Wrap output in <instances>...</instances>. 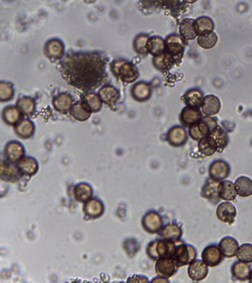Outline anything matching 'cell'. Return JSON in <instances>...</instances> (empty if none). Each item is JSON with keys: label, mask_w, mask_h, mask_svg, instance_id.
Masks as SVG:
<instances>
[{"label": "cell", "mask_w": 252, "mask_h": 283, "mask_svg": "<svg viewBox=\"0 0 252 283\" xmlns=\"http://www.w3.org/2000/svg\"><path fill=\"white\" fill-rule=\"evenodd\" d=\"M108 62L98 52L68 54L61 63V75L68 85L81 92H90L106 80Z\"/></svg>", "instance_id": "6da1fadb"}, {"label": "cell", "mask_w": 252, "mask_h": 283, "mask_svg": "<svg viewBox=\"0 0 252 283\" xmlns=\"http://www.w3.org/2000/svg\"><path fill=\"white\" fill-rule=\"evenodd\" d=\"M176 243L164 238L151 241L146 248V254L153 260L162 257H172L176 250Z\"/></svg>", "instance_id": "7a4b0ae2"}, {"label": "cell", "mask_w": 252, "mask_h": 283, "mask_svg": "<svg viewBox=\"0 0 252 283\" xmlns=\"http://www.w3.org/2000/svg\"><path fill=\"white\" fill-rule=\"evenodd\" d=\"M111 70L114 76L125 84L135 82L139 76L136 67L126 60L115 61L112 63Z\"/></svg>", "instance_id": "3957f363"}, {"label": "cell", "mask_w": 252, "mask_h": 283, "mask_svg": "<svg viewBox=\"0 0 252 283\" xmlns=\"http://www.w3.org/2000/svg\"><path fill=\"white\" fill-rule=\"evenodd\" d=\"M218 127L216 120L211 117H205L197 123L191 126L189 129V135L193 140L200 141L204 137L210 136Z\"/></svg>", "instance_id": "277c9868"}, {"label": "cell", "mask_w": 252, "mask_h": 283, "mask_svg": "<svg viewBox=\"0 0 252 283\" xmlns=\"http://www.w3.org/2000/svg\"><path fill=\"white\" fill-rule=\"evenodd\" d=\"M173 259L179 267L189 265L197 258L195 248L189 244H181L177 246Z\"/></svg>", "instance_id": "5b68a950"}, {"label": "cell", "mask_w": 252, "mask_h": 283, "mask_svg": "<svg viewBox=\"0 0 252 283\" xmlns=\"http://www.w3.org/2000/svg\"><path fill=\"white\" fill-rule=\"evenodd\" d=\"M142 227L146 233L156 234L160 233L164 227L162 215L156 211H149L142 218Z\"/></svg>", "instance_id": "8992f818"}, {"label": "cell", "mask_w": 252, "mask_h": 283, "mask_svg": "<svg viewBox=\"0 0 252 283\" xmlns=\"http://www.w3.org/2000/svg\"><path fill=\"white\" fill-rule=\"evenodd\" d=\"M178 268L179 267L173 257H162L158 259L155 265L156 274L167 279L176 274Z\"/></svg>", "instance_id": "52a82bcc"}, {"label": "cell", "mask_w": 252, "mask_h": 283, "mask_svg": "<svg viewBox=\"0 0 252 283\" xmlns=\"http://www.w3.org/2000/svg\"><path fill=\"white\" fill-rule=\"evenodd\" d=\"M25 148L20 142L10 141L5 147V160L10 164H17L25 156Z\"/></svg>", "instance_id": "ba28073f"}, {"label": "cell", "mask_w": 252, "mask_h": 283, "mask_svg": "<svg viewBox=\"0 0 252 283\" xmlns=\"http://www.w3.org/2000/svg\"><path fill=\"white\" fill-rule=\"evenodd\" d=\"M222 252L219 246L210 245L204 248L202 252V260L209 267H216L222 263L223 260Z\"/></svg>", "instance_id": "9c48e42d"}, {"label": "cell", "mask_w": 252, "mask_h": 283, "mask_svg": "<svg viewBox=\"0 0 252 283\" xmlns=\"http://www.w3.org/2000/svg\"><path fill=\"white\" fill-rule=\"evenodd\" d=\"M230 173L231 168L229 163L221 159L213 161L209 168L210 178L218 182L226 180Z\"/></svg>", "instance_id": "30bf717a"}, {"label": "cell", "mask_w": 252, "mask_h": 283, "mask_svg": "<svg viewBox=\"0 0 252 283\" xmlns=\"http://www.w3.org/2000/svg\"><path fill=\"white\" fill-rule=\"evenodd\" d=\"M216 215L223 223L231 225L234 223L237 216V209L235 206L229 201L221 203L217 208Z\"/></svg>", "instance_id": "8fae6325"}, {"label": "cell", "mask_w": 252, "mask_h": 283, "mask_svg": "<svg viewBox=\"0 0 252 283\" xmlns=\"http://www.w3.org/2000/svg\"><path fill=\"white\" fill-rule=\"evenodd\" d=\"M0 177L1 180L9 183H16L22 178L17 164H12L6 160H2L0 164Z\"/></svg>", "instance_id": "7c38bea8"}, {"label": "cell", "mask_w": 252, "mask_h": 283, "mask_svg": "<svg viewBox=\"0 0 252 283\" xmlns=\"http://www.w3.org/2000/svg\"><path fill=\"white\" fill-rule=\"evenodd\" d=\"M22 177H31L37 174L39 171V162L31 156H24L17 164Z\"/></svg>", "instance_id": "4fadbf2b"}, {"label": "cell", "mask_w": 252, "mask_h": 283, "mask_svg": "<svg viewBox=\"0 0 252 283\" xmlns=\"http://www.w3.org/2000/svg\"><path fill=\"white\" fill-rule=\"evenodd\" d=\"M188 275L194 282L204 280L209 274V266L203 260L193 261L188 268Z\"/></svg>", "instance_id": "5bb4252c"}, {"label": "cell", "mask_w": 252, "mask_h": 283, "mask_svg": "<svg viewBox=\"0 0 252 283\" xmlns=\"http://www.w3.org/2000/svg\"><path fill=\"white\" fill-rule=\"evenodd\" d=\"M83 212L85 216L89 218H99L105 212V205L101 200L98 198H91L84 203Z\"/></svg>", "instance_id": "9a60e30c"}, {"label": "cell", "mask_w": 252, "mask_h": 283, "mask_svg": "<svg viewBox=\"0 0 252 283\" xmlns=\"http://www.w3.org/2000/svg\"><path fill=\"white\" fill-rule=\"evenodd\" d=\"M167 139L170 145L178 148L183 146L187 141V132L181 126H175L167 133Z\"/></svg>", "instance_id": "2e32d148"}, {"label": "cell", "mask_w": 252, "mask_h": 283, "mask_svg": "<svg viewBox=\"0 0 252 283\" xmlns=\"http://www.w3.org/2000/svg\"><path fill=\"white\" fill-rule=\"evenodd\" d=\"M165 51L172 55L175 60L181 59L183 52V41L182 38L178 36H171L167 38Z\"/></svg>", "instance_id": "e0dca14e"}, {"label": "cell", "mask_w": 252, "mask_h": 283, "mask_svg": "<svg viewBox=\"0 0 252 283\" xmlns=\"http://www.w3.org/2000/svg\"><path fill=\"white\" fill-rule=\"evenodd\" d=\"M219 182L218 181L212 180V178L207 180L205 185L203 187L202 197L207 198L213 204H218L221 200L219 194H218Z\"/></svg>", "instance_id": "ac0fdd59"}, {"label": "cell", "mask_w": 252, "mask_h": 283, "mask_svg": "<svg viewBox=\"0 0 252 283\" xmlns=\"http://www.w3.org/2000/svg\"><path fill=\"white\" fill-rule=\"evenodd\" d=\"M73 103L74 100L73 97L68 93L57 94L53 100L54 108L57 111L62 114H67L71 111Z\"/></svg>", "instance_id": "d6986e66"}, {"label": "cell", "mask_w": 252, "mask_h": 283, "mask_svg": "<svg viewBox=\"0 0 252 283\" xmlns=\"http://www.w3.org/2000/svg\"><path fill=\"white\" fill-rule=\"evenodd\" d=\"M202 119V113L197 108L186 106L181 115V122L183 126H191L197 124Z\"/></svg>", "instance_id": "ffe728a7"}, {"label": "cell", "mask_w": 252, "mask_h": 283, "mask_svg": "<svg viewBox=\"0 0 252 283\" xmlns=\"http://www.w3.org/2000/svg\"><path fill=\"white\" fill-rule=\"evenodd\" d=\"M218 194L223 201H234L237 198V190L232 181L223 180L218 185Z\"/></svg>", "instance_id": "44dd1931"}, {"label": "cell", "mask_w": 252, "mask_h": 283, "mask_svg": "<svg viewBox=\"0 0 252 283\" xmlns=\"http://www.w3.org/2000/svg\"><path fill=\"white\" fill-rule=\"evenodd\" d=\"M63 43L59 39H52L46 44L44 48L46 56L50 59L51 60H58L64 55Z\"/></svg>", "instance_id": "7402d4cb"}, {"label": "cell", "mask_w": 252, "mask_h": 283, "mask_svg": "<svg viewBox=\"0 0 252 283\" xmlns=\"http://www.w3.org/2000/svg\"><path fill=\"white\" fill-rule=\"evenodd\" d=\"M220 249L222 252L223 256L227 258H232L237 255L238 251L239 244L235 238L232 237H225L219 244Z\"/></svg>", "instance_id": "603a6c76"}, {"label": "cell", "mask_w": 252, "mask_h": 283, "mask_svg": "<svg viewBox=\"0 0 252 283\" xmlns=\"http://www.w3.org/2000/svg\"><path fill=\"white\" fill-rule=\"evenodd\" d=\"M98 94H99L102 102L108 105V106H116V103L120 98L119 91L112 86H104L100 89Z\"/></svg>", "instance_id": "cb8c5ba5"}, {"label": "cell", "mask_w": 252, "mask_h": 283, "mask_svg": "<svg viewBox=\"0 0 252 283\" xmlns=\"http://www.w3.org/2000/svg\"><path fill=\"white\" fill-rule=\"evenodd\" d=\"M159 234L164 239L179 242L183 235V231L181 227L178 223H170L163 227Z\"/></svg>", "instance_id": "d4e9b609"}, {"label": "cell", "mask_w": 252, "mask_h": 283, "mask_svg": "<svg viewBox=\"0 0 252 283\" xmlns=\"http://www.w3.org/2000/svg\"><path fill=\"white\" fill-rule=\"evenodd\" d=\"M71 116L76 121L84 122L90 118L91 111L90 107L84 100L73 104L71 111Z\"/></svg>", "instance_id": "484cf974"}, {"label": "cell", "mask_w": 252, "mask_h": 283, "mask_svg": "<svg viewBox=\"0 0 252 283\" xmlns=\"http://www.w3.org/2000/svg\"><path fill=\"white\" fill-rule=\"evenodd\" d=\"M93 190L89 184L81 182L73 189V196L75 200L79 203H85L92 198Z\"/></svg>", "instance_id": "4316f807"}, {"label": "cell", "mask_w": 252, "mask_h": 283, "mask_svg": "<svg viewBox=\"0 0 252 283\" xmlns=\"http://www.w3.org/2000/svg\"><path fill=\"white\" fill-rule=\"evenodd\" d=\"M231 271L234 279L239 281H246L249 279L251 268L248 263L239 260L233 264Z\"/></svg>", "instance_id": "83f0119b"}, {"label": "cell", "mask_w": 252, "mask_h": 283, "mask_svg": "<svg viewBox=\"0 0 252 283\" xmlns=\"http://www.w3.org/2000/svg\"><path fill=\"white\" fill-rule=\"evenodd\" d=\"M198 151L203 156H210L218 152V147L217 142L215 141L212 135L204 137L198 141Z\"/></svg>", "instance_id": "f1b7e54d"}, {"label": "cell", "mask_w": 252, "mask_h": 283, "mask_svg": "<svg viewBox=\"0 0 252 283\" xmlns=\"http://www.w3.org/2000/svg\"><path fill=\"white\" fill-rule=\"evenodd\" d=\"M15 133L20 138L26 140L33 137L35 133V125L28 119L22 120L15 126Z\"/></svg>", "instance_id": "f546056e"}, {"label": "cell", "mask_w": 252, "mask_h": 283, "mask_svg": "<svg viewBox=\"0 0 252 283\" xmlns=\"http://www.w3.org/2000/svg\"><path fill=\"white\" fill-rule=\"evenodd\" d=\"M201 107L203 112L205 115L212 116V115H217L219 112L221 108V104L219 99L216 96L210 94L204 99Z\"/></svg>", "instance_id": "4dcf8cb0"}, {"label": "cell", "mask_w": 252, "mask_h": 283, "mask_svg": "<svg viewBox=\"0 0 252 283\" xmlns=\"http://www.w3.org/2000/svg\"><path fill=\"white\" fill-rule=\"evenodd\" d=\"M237 195L242 198H248L252 195V180L247 177H240L234 182Z\"/></svg>", "instance_id": "1f68e13d"}, {"label": "cell", "mask_w": 252, "mask_h": 283, "mask_svg": "<svg viewBox=\"0 0 252 283\" xmlns=\"http://www.w3.org/2000/svg\"><path fill=\"white\" fill-rule=\"evenodd\" d=\"M151 86L145 82H139L132 87V94L138 101H146L150 97Z\"/></svg>", "instance_id": "d6a6232c"}, {"label": "cell", "mask_w": 252, "mask_h": 283, "mask_svg": "<svg viewBox=\"0 0 252 283\" xmlns=\"http://www.w3.org/2000/svg\"><path fill=\"white\" fill-rule=\"evenodd\" d=\"M180 33L185 40L194 39L198 35L195 22L192 19H185L180 26Z\"/></svg>", "instance_id": "836d02e7"}, {"label": "cell", "mask_w": 252, "mask_h": 283, "mask_svg": "<svg viewBox=\"0 0 252 283\" xmlns=\"http://www.w3.org/2000/svg\"><path fill=\"white\" fill-rule=\"evenodd\" d=\"M22 112L19 109L18 107L9 105L6 107L3 112V119L6 124L10 126H16L17 123L20 122Z\"/></svg>", "instance_id": "e575fe53"}, {"label": "cell", "mask_w": 252, "mask_h": 283, "mask_svg": "<svg viewBox=\"0 0 252 283\" xmlns=\"http://www.w3.org/2000/svg\"><path fill=\"white\" fill-rule=\"evenodd\" d=\"M175 61L172 55L164 50L162 53L155 56L153 64L158 70H161V71H166L172 66Z\"/></svg>", "instance_id": "d590c367"}, {"label": "cell", "mask_w": 252, "mask_h": 283, "mask_svg": "<svg viewBox=\"0 0 252 283\" xmlns=\"http://www.w3.org/2000/svg\"><path fill=\"white\" fill-rule=\"evenodd\" d=\"M185 103L187 106L198 108L201 106L204 102V95L200 90L192 89L189 91L184 96Z\"/></svg>", "instance_id": "8d00e7d4"}, {"label": "cell", "mask_w": 252, "mask_h": 283, "mask_svg": "<svg viewBox=\"0 0 252 283\" xmlns=\"http://www.w3.org/2000/svg\"><path fill=\"white\" fill-rule=\"evenodd\" d=\"M166 48V42L162 38L153 36L149 38L147 44V52L151 55H159L164 52Z\"/></svg>", "instance_id": "74e56055"}, {"label": "cell", "mask_w": 252, "mask_h": 283, "mask_svg": "<svg viewBox=\"0 0 252 283\" xmlns=\"http://www.w3.org/2000/svg\"><path fill=\"white\" fill-rule=\"evenodd\" d=\"M218 41L217 35L213 32H207L199 35L197 43L204 49H211Z\"/></svg>", "instance_id": "f35d334b"}, {"label": "cell", "mask_w": 252, "mask_h": 283, "mask_svg": "<svg viewBox=\"0 0 252 283\" xmlns=\"http://www.w3.org/2000/svg\"><path fill=\"white\" fill-rule=\"evenodd\" d=\"M82 100L88 105L92 113L98 112L102 109V100L98 94L94 93L84 94Z\"/></svg>", "instance_id": "ab89813d"}, {"label": "cell", "mask_w": 252, "mask_h": 283, "mask_svg": "<svg viewBox=\"0 0 252 283\" xmlns=\"http://www.w3.org/2000/svg\"><path fill=\"white\" fill-rule=\"evenodd\" d=\"M17 107L22 115H30L34 112L36 109V103L31 97H24L17 102Z\"/></svg>", "instance_id": "60d3db41"}, {"label": "cell", "mask_w": 252, "mask_h": 283, "mask_svg": "<svg viewBox=\"0 0 252 283\" xmlns=\"http://www.w3.org/2000/svg\"><path fill=\"white\" fill-rule=\"evenodd\" d=\"M210 135L214 137L215 141L217 142V144H218V152L221 153L227 146L228 142H229V137H228L227 134L221 129V127L218 126L216 129Z\"/></svg>", "instance_id": "b9f144b4"}, {"label": "cell", "mask_w": 252, "mask_h": 283, "mask_svg": "<svg viewBox=\"0 0 252 283\" xmlns=\"http://www.w3.org/2000/svg\"><path fill=\"white\" fill-rule=\"evenodd\" d=\"M236 256L240 261L246 263H252V244H242L239 247Z\"/></svg>", "instance_id": "7bdbcfd3"}, {"label": "cell", "mask_w": 252, "mask_h": 283, "mask_svg": "<svg viewBox=\"0 0 252 283\" xmlns=\"http://www.w3.org/2000/svg\"><path fill=\"white\" fill-rule=\"evenodd\" d=\"M147 35H138L134 41V48L135 50L140 55H146L147 52V44L149 41Z\"/></svg>", "instance_id": "ee69618b"}, {"label": "cell", "mask_w": 252, "mask_h": 283, "mask_svg": "<svg viewBox=\"0 0 252 283\" xmlns=\"http://www.w3.org/2000/svg\"><path fill=\"white\" fill-rule=\"evenodd\" d=\"M195 23L196 26H197V32H198V35L207 33V32L213 31L214 28H215L213 22L208 17L199 18L197 19Z\"/></svg>", "instance_id": "f6af8a7d"}, {"label": "cell", "mask_w": 252, "mask_h": 283, "mask_svg": "<svg viewBox=\"0 0 252 283\" xmlns=\"http://www.w3.org/2000/svg\"><path fill=\"white\" fill-rule=\"evenodd\" d=\"M14 90L12 84L9 82L0 84V100L2 101H9L14 97Z\"/></svg>", "instance_id": "bcb514c9"}, {"label": "cell", "mask_w": 252, "mask_h": 283, "mask_svg": "<svg viewBox=\"0 0 252 283\" xmlns=\"http://www.w3.org/2000/svg\"><path fill=\"white\" fill-rule=\"evenodd\" d=\"M127 282H148L149 280L146 279V276H139V275H133L131 277L127 279Z\"/></svg>", "instance_id": "7dc6e473"}, {"label": "cell", "mask_w": 252, "mask_h": 283, "mask_svg": "<svg viewBox=\"0 0 252 283\" xmlns=\"http://www.w3.org/2000/svg\"><path fill=\"white\" fill-rule=\"evenodd\" d=\"M170 280L167 278L162 277V276H158L152 280V282H169Z\"/></svg>", "instance_id": "c3c4849f"}, {"label": "cell", "mask_w": 252, "mask_h": 283, "mask_svg": "<svg viewBox=\"0 0 252 283\" xmlns=\"http://www.w3.org/2000/svg\"><path fill=\"white\" fill-rule=\"evenodd\" d=\"M183 1L186 2V3H195L197 0H183Z\"/></svg>", "instance_id": "681fc988"}, {"label": "cell", "mask_w": 252, "mask_h": 283, "mask_svg": "<svg viewBox=\"0 0 252 283\" xmlns=\"http://www.w3.org/2000/svg\"><path fill=\"white\" fill-rule=\"evenodd\" d=\"M248 280H249L250 282H252V271L251 274H250L249 279H248Z\"/></svg>", "instance_id": "f907efd6"}]
</instances>
